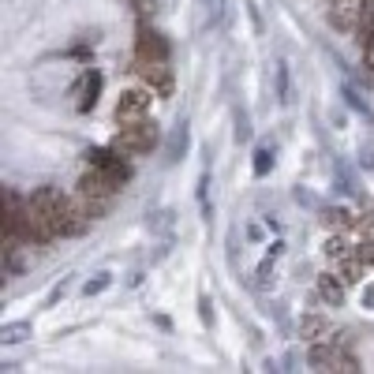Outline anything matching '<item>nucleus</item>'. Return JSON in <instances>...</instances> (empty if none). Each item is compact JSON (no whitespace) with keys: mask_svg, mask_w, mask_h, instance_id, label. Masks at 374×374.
I'll list each match as a JSON object with an SVG mask.
<instances>
[{"mask_svg":"<svg viewBox=\"0 0 374 374\" xmlns=\"http://www.w3.org/2000/svg\"><path fill=\"white\" fill-rule=\"evenodd\" d=\"M30 206L49 221V229L57 236H83L90 229V217L75 206V198H64L57 187H38L30 195Z\"/></svg>","mask_w":374,"mask_h":374,"instance_id":"f257e3e1","label":"nucleus"},{"mask_svg":"<svg viewBox=\"0 0 374 374\" xmlns=\"http://www.w3.org/2000/svg\"><path fill=\"white\" fill-rule=\"evenodd\" d=\"M120 180H113L109 172L102 169H90L83 180H79L75 187V206L83 209V214L90 217V221H97V217L109 214V206L116 203V195H120Z\"/></svg>","mask_w":374,"mask_h":374,"instance_id":"f03ea898","label":"nucleus"},{"mask_svg":"<svg viewBox=\"0 0 374 374\" xmlns=\"http://www.w3.org/2000/svg\"><path fill=\"white\" fill-rule=\"evenodd\" d=\"M113 146L120 153H150L158 146V127L150 120H131V124H124V131L113 139Z\"/></svg>","mask_w":374,"mask_h":374,"instance_id":"7ed1b4c3","label":"nucleus"},{"mask_svg":"<svg viewBox=\"0 0 374 374\" xmlns=\"http://www.w3.org/2000/svg\"><path fill=\"white\" fill-rule=\"evenodd\" d=\"M135 71H139V75L146 79V86H150L158 97H169L172 86H176L169 60H135Z\"/></svg>","mask_w":374,"mask_h":374,"instance_id":"20e7f679","label":"nucleus"},{"mask_svg":"<svg viewBox=\"0 0 374 374\" xmlns=\"http://www.w3.org/2000/svg\"><path fill=\"white\" fill-rule=\"evenodd\" d=\"M86 161H90V169H102V172H109L113 180H120V184H127L131 180V165H127V158L120 150H90L86 153Z\"/></svg>","mask_w":374,"mask_h":374,"instance_id":"39448f33","label":"nucleus"},{"mask_svg":"<svg viewBox=\"0 0 374 374\" xmlns=\"http://www.w3.org/2000/svg\"><path fill=\"white\" fill-rule=\"evenodd\" d=\"M150 90H124L120 102H116V120L120 124H131V120H146L150 113Z\"/></svg>","mask_w":374,"mask_h":374,"instance_id":"423d86ee","label":"nucleus"},{"mask_svg":"<svg viewBox=\"0 0 374 374\" xmlns=\"http://www.w3.org/2000/svg\"><path fill=\"white\" fill-rule=\"evenodd\" d=\"M135 60H169V41L153 26H139L135 38Z\"/></svg>","mask_w":374,"mask_h":374,"instance_id":"0eeeda50","label":"nucleus"},{"mask_svg":"<svg viewBox=\"0 0 374 374\" xmlns=\"http://www.w3.org/2000/svg\"><path fill=\"white\" fill-rule=\"evenodd\" d=\"M102 94V75L97 71H83V79L75 83V97H79V113H90Z\"/></svg>","mask_w":374,"mask_h":374,"instance_id":"6e6552de","label":"nucleus"},{"mask_svg":"<svg viewBox=\"0 0 374 374\" xmlns=\"http://www.w3.org/2000/svg\"><path fill=\"white\" fill-rule=\"evenodd\" d=\"M315 288H318V296H322L330 307H341L344 303V281H341V273H322Z\"/></svg>","mask_w":374,"mask_h":374,"instance_id":"1a4fd4ad","label":"nucleus"},{"mask_svg":"<svg viewBox=\"0 0 374 374\" xmlns=\"http://www.w3.org/2000/svg\"><path fill=\"white\" fill-rule=\"evenodd\" d=\"M363 266H367V262H363V254H359V251H355V254L348 251L344 259H337V273H341V281H344V285H359Z\"/></svg>","mask_w":374,"mask_h":374,"instance_id":"9d476101","label":"nucleus"},{"mask_svg":"<svg viewBox=\"0 0 374 374\" xmlns=\"http://www.w3.org/2000/svg\"><path fill=\"white\" fill-rule=\"evenodd\" d=\"M355 34H359V41L374 38V0H359V8H355Z\"/></svg>","mask_w":374,"mask_h":374,"instance_id":"9b49d317","label":"nucleus"},{"mask_svg":"<svg viewBox=\"0 0 374 374\" xmlns=\"http://www.w3.org/2000/svg\"><path fill=\"white\" fill-rule=\"evenodd\" d=\"M299 333L307 337V341H326L330 337V322H326L322 315H303V322H299Z\"/></svg>","mask_w":374,"mask_h":374,"instance_id":"f8f14e48","label":"nucleus"},{"mask_svg":"<svg viewBox=\"0 0 374 374\" xmlns=\"http://www.w3.org/2000/svg\"><path fill=\"white\" fill-rule=\"evenodd\" d=\"M322 221L330 225V229H352L355 217H352L344 206H330V209H322Z\"/></svg>","mask_w":374,"mask_h":374,"instance_id":"ddd939ff","label":"nucleus"},{"mask_svg":"<svg viewBox=\"0 0 374 374\" xmlns=\"http://www.w3.org/2000/svg\"><path fill=\"white\" fill-rule=\"evenodd\" d=\"M355 229H359V243H374V214H363Z\"/></svg>","mask_w":374,"mask_h":374,"instance_id":"4468645a","label":"nucleus"},{"mask_svg":"<svg viewBox=\"0 0 374 374\" xmlns=\"http://www.w3.org/2000/svg\"><path fill=\"white\" fill-rule=\"evenodd\" d=\"M26 333H30V326H26V322H12V326H4V341H8V344L26 341Z\"/></svg>","mask_w":374,"mask_h":374,"instance_id":"2eb2a0df","label":"nucleus"},{"mask_svg":"<svg viewBox=\"0 0 374 374\" xmlns=\"http://www.w3.org/2000/svg\"><path fill=\"white\" fill-rule=\"evenodd\" d=\"M326 254H330L333 262H337V259H344V254H348V243H344L341 236H333V240L326 243Z\"/></svg>","mask_w":374,"mask_h":374,"instance_id":"dca6fc26","label":"nucleus"},{"mask_svg":"<svg viewBox=\"0 0 374 374\" xmlns=\"http://www.w3.org/2000/svg\"><path fill=\"white\" fill-rule=\"evenodd\" d=\"M254 158H259V161H254V172H259V176H266L270 165H273V161H270V153H266V150H259Z\"/></svg>","mask_w":374,"mask_h":374,"instance_id":"f3484780","label":"nucleus"},{"mask_svg":"<svg viewBox=\"0 0 374 374\" xmlns=\"http://www.w3.org/2000/svg\"><path fill=\"white\" fill-rule=\"evenodd\" d=\"M363 60H367V68H374V38L363 41Z\"/></svg>","mask_w":374,"mask_h":374,"instance_id":"a211bd4d","label":"nucleus"},{"mask_svg":"<svg viewBox=\"0 0 374 374\" xmlns=\"http://www.w3.org/2000/svg\"><path fill=\"white\" fill-rule=\"evenodd\" d=\"M109 285V277H97V281H90V285H86V296H94V292H102Z\"/></svg>","mask_w":374,"mask_h":374,"instance_id":"6ab92c4d","label":"nucleus"}]
</instances>
